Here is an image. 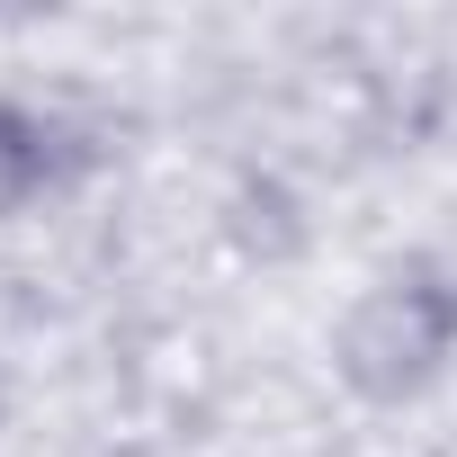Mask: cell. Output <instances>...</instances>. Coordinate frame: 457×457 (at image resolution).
<instances>
[{
  "label": "cell",
  "mask_w": 457,
  "mask_h": 457,
  "mask_svg": "<svg viewBox=\"0 0 457 457\" xmlns=\"http://www.w3.org/2000/svg\"><path fill=\"white\" fill-rule=\"evenodd\" d=\"M448 359H457V270L439 261H395L332 323V377L377 412L421 403L448 377Z\"/></svg>",
  "instance_id": "6da1fadb"
},
{
  "label": "cell",
  "mask_w": 457,
  "mask_h": 457,
  "mask_svg": "<svg viewBox=\"0 0 457 457\" xmlns=\"http://www.w3.org/2000/svg\"><path fill=\"white\" fill-rule=\"evenodd\" d=\"M81 170V135L54 117V108H28V99H0V215L37 206L46 188H63Z\"/></svg>",
  "instance_id": "7a4b0ae2"
}]
</instances>
